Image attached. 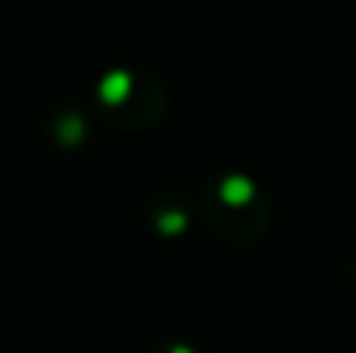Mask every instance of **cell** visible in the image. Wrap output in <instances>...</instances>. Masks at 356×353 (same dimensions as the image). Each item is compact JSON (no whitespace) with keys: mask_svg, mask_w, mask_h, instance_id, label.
Listing matches in <instances>:
<instances>
[{"mask_svg":"<svg viewBox=\"0 0 356 353\" xmlns=\"http://www.w3.org/2000/svg\"><path fill=\"white\" fill-rule=\"evenodd\" d=\"M125 94H129V75L125 72H113L100 81V97H104L106 104H119Z\"/></svg>","mask_w":356,"mask_h":353,"instance_id":"obj_1","label":"cell"},{"mask_svg":"<svg viewBox=\"0 0 356 353\" xmlns=\"http://www.w3.org/2000/svg\"><path fill=\"white\" fill-rule=\"evenodd\" d=\"M222 197H225L228 204H244V200L250 197V185H247L244 179H228L225 185H222Z\"/></svg>","mask_w":356,"mask_h":353,"instance_id":"obj_2","label":"cell"},{"mask_svg":"<svg viewBox=\"0 0 356 353\" xmlns=\"http://www.w3.org/2000/svg\"><path fill=\"white\" fill-rule=\"evenodd\" d=\"M181 222H184L181 216H163V229H166V231H178V229H181Z\"/></svg>","mask_w":356,"mask_h":353,"instance_id":"obj_3","label":"cell"},{"mask_svg":"<svg viewBox=\"0 0 356 353\" xmlns=\"http://www.w3.org/2000/svg\"><path fill=\"white\" fill-rule=\"evenodd\" d=\"M172 353H191V350H172Z\"/></svg>","mask_w":356,"mask_h":353,"instance_id":"obj_4","label":"cell"}]
</instances>
